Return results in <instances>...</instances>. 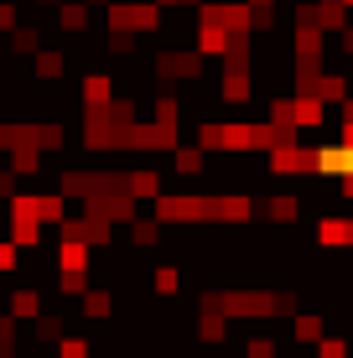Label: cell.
I'll list each match as a JSON object with an SVG mask.
<instances>
[{"mask_svg": "<svg viewBox=\"0 0 353 358\" xmlns=\"http://www.w3.org/2000/svg\"><path fill=\"white\" fill-rule=\"evenodd\" d=\"M317 332H322L317 317H301V322H296V338H317Z\"/></svg>", "mask_w": 353, "mask_h": 358, "instance_id": "obj_3", "label": "cell"}, {"mask_svg": "<svg viewBox=\"0 0 353 358\" xmlns=\"http://www.w3.org/2000/svg\"><path fill=\"white\" fill-rule=\"evenodd\" d=\"M6 265H16V250H10V244H0V270Z\"/></svg>", "mask_w": 353, "mask_h": 358, "instance_id": "obj_5", "label": "cell"}, {"mask_svg": "<svg viewBox=\"0 0 353 358\" xmlns=\"http://www.w3.org/2000/svg\"><path fill=\"white\" fill-rule=\"evenodd\" d=\"M322 358H348V348L343 343H322Z\"/></svg>", "mask_w": 353, "mask_h": 358, "instance_id": "obj_4", "label": "cell"}, {"mask_svg": "<svg viewBox=\"0 0 353 358\" xmlns=\"http://www.w3.org/2000/svg\"><path fill=\"white\" fill-rule=\"evenodd\" d=\"M83 99H89V104H104L109 99V78L104 73H89V78H83Z\"/></svg>", "mask_w": 353, "mask_h": 358, "instance_id": "obj_1", "label": "cell"}, {"mask_svg": "<svg viewBox=\"0 0 353 358\" xmlns=\"http://www.w3.org/2000/svg\"><path fill=\"white\" fill-rule=\"evenodd\" d=\"M36 73H42V78H57V73H63V57H57V52H42V57H36Z\"/></svg>", "mask_w": 353, "mask_h": 358, "instance_id": "obj_2", "label": "cell"}]
</instances>
